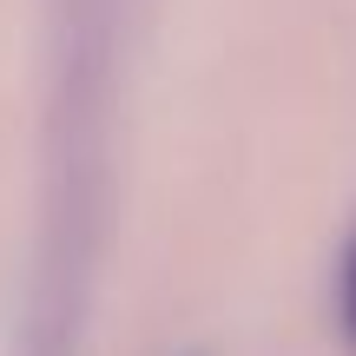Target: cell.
<instances>
[{
  "label": "cell",
  "instance_id": "6da1fadb",
  "mask_svg": "<svg viewBox=\"0 0 356 356\" xmlns=\"http://www.w3.org/2000/svg\"><path fill=\"white\" fill-rule=\"evenodd\" d=\"M350 330H356V257H350Z\"/></svg>",
  "mask_w": 356,
  "mask_h": 356
}]
</instances>
